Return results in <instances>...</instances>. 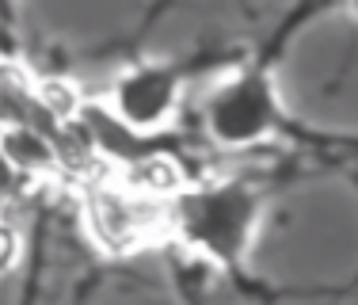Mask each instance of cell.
Segmentation results:
<instances>
[{
	"label": "cell",
	"instance_id": "1",
	"mask_svg": "<svg viewBox=\"0 0 358 305\" xmlns=\"http://www.w3.org/2000/svg\"><path fill=\"white\" fill-rule=\"evenodd\" d=\"M259 199L244 183L187 187L172 202V233L217 264H236L252 241Z\"/></svg>",
	"mask_w": 358,
	"mask_h": 305
},
{
	"label": "cell",
	"instance_id": "2",
	"mask_svg": "<svg viewBox=\"0 0 358 305\" xmlns=\"http://www.w3.org/2000/svg\"><path fill=\"white\" fill-rule=\"evenodd\" d=\"M84 229L110 256H126L172 233V202L130 191L122 180L96 183L84 194Z\"/></svg>",
	"mask_w": 358,
	"mask_h": 305
},
{
	"label": "cell",
	"instance_id": "3",
	"mask_svg": "<svg viewBox=\"0 0 358 305\" xmlns=\"http://www.w3.org/2000/svg\"><path fill=\"white\" fill-rule=\"evenodd\" d=\"M206 130L225 149H252L278 130V96L263 73H236L210 96Z\"/></svg>",
	"mask_w": 358,
	"mask_h": 305
},
{
	"label": "cell",
	"instance_id": "4",
	"mask_svg": "<svg viewBox=\"0 0 358 305\" xmlns=\"http://www.w3.org/2000/svg\"><path fill=\"white\" fill-rule=\"evenodd\" d=\"M183 84L168 65H134L110 88V118L130 134H157L172 126Z\"/></svg>",
	"mask_w": 358,
	"mask_h": 305
},
{
	"label": "cell",
	"instance_id": "5",
	"mask_svg": "<svg viewBox=\"0 0 358 305\" xmlns=\"http://www.w3.org/2000/svg\"><path fill=\"white\" fill-rule=\"evenodd\" d=\"M0 157H4V164L12 172L35 176V180H54L62 172V152L50 146L38 130L20 126V122L0 130Z\"/></svg>",
	"mask_w": 358,
	"mask_h": 305
},
{
	"label": "cell",
	"instance_id": "6",
	"mask_svg": "<svg viewBox=\"0 0 358 305\" xmlns=\"http://www.w3.org/2000/svg\"><path fill=\"white\" fill-rule=\"evenodd\" d=\"M118 180L130 191L145 194V199H157V202H176L179 194L187 191L183 168H179V160H172L168 152H145V157L126 160Z\"/></svg>",
	"mask_w": 358,
	"mask_h": 305
},
{
	"label": "cell",
	"instance_id": "7",
	"mask_svg": "<svg viewBox=\"0 0 358 305\" xmlns=\"http://www.w3.org/2000/svg\"><path fill=\"white\" fill-rule=\"evenodd\" d=\"M23 256V244H20V233H15L12 225L0 222V275H8L15 264H20Z\"/></svg>",
	"mask_w": 358,
	"mask_h": 305
},
{
	"label": "cell",
	"instance_id": "8",
	"mask_svg": "<svg viewBox=\"0 0 358 305\" xmlns=\"http://www.w3.org/2000/svg\"><path fill=\"white\" fill-rule=\"evenodd\" d=\"M347 8H351V15L358 20V0H347Z\"/></svg>",
	"mask_w": 358,
	"mask_h": 305
},
{
	"label": "cell",
	"instance_id": "9",
	"mask_svg": "<svg viewBox=\"0 0 358 305\" xmlns=\"http://www.w3.org/2000/svg\"><path fill=\"white\" fill-rule=\"evenodd\" d=\"M0 15H8V0H0Z\"/></svg>",
	"mask_w": 358,
	"mask_h": 305
}]
</instances>
